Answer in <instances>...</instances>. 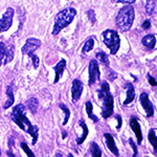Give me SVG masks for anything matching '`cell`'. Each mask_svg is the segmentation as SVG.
Here are the masks:
<instances>
[{
	"label": "cell",
	"instance_id": "cell-1",
	"mask_svg": "<svg viewBox=\"0 0 157 157\" xmlns=\"http://www.w3.org/2000/svg\"><path fill=\"white\" fill-rule=\"evenodd\" d=\"M11 118L21 130H23L24 132L29 133L33 137L32 144L34 146L36 145L38 137H39V129H38L37 126H33L29 120L26 117V115H25V108L23 105L19 104V105L15 106L13 108Z\"/></svg>",
	"mask_w": 157,
	"mask_h": 157
},
{
	"label": "cell",
	"instance_id": "cell-2",
	"mask_svg": "<svg viewBox=\"0 0 157 157\" xmlns=\"http://www.w3.org/2000/svg\"><path fill=\"white\" fill-rule=\"evenodd\" d=\"M134 17H135V13H134L133 6H126L121 7L115 19L116 26L121 32H127L132 26Z\"/></svg>",
	"mask_w": 157,
	"mask_h": 157
},
{
	"label": "cell",
	"instance_id": "cell-3",
	"mask_svg": "<svg viewBox=\"0 0 157 157\" xmlns=\"http://www.w3.org/2000/svg\"><path fill=\"white\" fill-rule=\"evenodd\" d=\"M75 15H77V11L73 7H68V9H65L63 11H61L60 13H58L55 18V25H54V29H52V35L56 36L63 29L68 26L72 22Z\"/></svg>",
	"mask_w": 157,
	"mask_h": 157
},
{
	"label": "cell",
	"instance_id": "cell-4",
	"mask_svg": "<svg viewBox=\"0 0 157 157\" xmlns=\"http://www.w3.org/2000/svg\"><path fill=\"white\" fill-rule=\"evenodd\" d=\"M98 98L103 100V110L102 116L104 118H108L113 113V100L112 94L110 93V87L107 82H103L98 89Z\"/></svg>",
	"mask_w": 157,
	"mask_h": 157
},
{
	"label": "cell",
	"instance_id": "cell-5",
	"mask_svg": "<svg viewBox=\"0 0 157 157\" xmlns=\"http://www.w3.org/2000/svg\"><path fill=\"white\" fill-rule=\"evenodd\" d=\"M102 40L104 44L110 49L111 55H116L121 46V39L117 33L112 29H106L102 34Z\"/></svg>",
	"mask_w": 157,
	"mask_h": 157
},
{
	"label": "cell",
	"instance_id": "cell-6",
	"mask_svg": "<svg viewBox=\"0 0 157 157\" xmlns=\"http://www.w3.org/2000/svg\"><path fill=\"white\" fill-rule=\"evenodd\" d=\"M15 47L13 44L6 45L3 42H0V67L2 64H7L14 59Z\"/></svg>",
	"mask_w": 157,
	"mask_h": 157
},
{
	"label": "cell",
	"instance_id": "cell-7",
	"mask_svg": "<svg viewBox=\"0 0 157 157\" xmlns=\"http://www.w3.org/2000/svg\"><path fill=\"white\" fill-rule=\"evenodd\" d=\"M15 11L12 7H9L6 12L3 14L2 18L0 19V33H4L11 29L13 25V18H14Z\"/></svg>",
	"mask_w": 157,
	"mask_h": 157
},
{
	"label": "cell",
	"instance_id": "cell-8",
	"mask_svg": "<svg viewBox=\"0 0 157 157\" xmlns=\"http://www.w3.org/2000/svg\"><path fill=\"white\" fill-rule=\"evenodd\" d=\"M88 71H89V81H88V84L90 86L95 84L98 81V78L101 77L100 68H98V64L97 60H91L89 63V68H88Z\"/></svg>",
	"mask_w": 157,
	"mask_h": 157
},
{
	"label": "cell",
	"instance_id": "cell-9",
	"mask_svg": "<svg viewBox=\"0 0 157 157\" xmlns=\"http://www.w3.org/2000/svg\"><path fill=\"white\" fill-rule=\"evenodd\" d=\"M40 45H41V41L39 39H36V38H29V39L26 40L25 44L22 47V54L27 55L29 57L30 55L34 54V52L37 48H39Z\"/></svg>",
	"mask_w": 157,
	"mask_h": 157
},
{
	"label": "cell",
	"instance_id": "cell-10",
	"mask_svg": "<svg viewBox=\"0 0 157 157\" xmlns=\"http://www.w3.org/2000/svg\"><path fill=\"white\" fill-rule=\"evenodd\" d=\"M83 89H84V85H83L82 81L81 80H73L72 85H71V98L72 101L75 103H77L78 100H80L81 95H82Z\"/></svg>",
	"mask_w": 157,
	"mask_h": 157
},
{
	"label": "cell",
	"instance_id": "cell-11",
	"mask_svg": "<svg viewBox=\"0 0 157 157\" xmlns=\"http://www.w3.org/2000/svg\"><path fill=\"white\" fill-rule=\"evenodd\" d=\"M139 101H140V104L143 106V108L145 109L146 114L148 117H151L152 115L154 114V107L152 105V103L149 100V97L146 92H143L139 97Z\"/></svg>",
	"mask_w": 157,
	"mask_h": 157
},
{
	"label": "cell",
	"instance_id": "cell-12",
	"mask_svg": "<svg viewBox=\"0 0 157 157\" xmlns=\"http://www.w3.org/2000/svg\"><path fill=\"white\" fill-rule=\"evenodd\" d=\"M104 138H105L106 145H107V148L109 149V151H110L112 154H114L115 156L120 155L117 147L115 146V141H114L113 136L111 135V134H109V133H105V134H104Z\"/></svg>",
	"mask_w": 157,
	"mask_h": 157
},
{
	"label": "cell",
	"instance_id": "cell-13",
	"mask_svg": "<svg viewBox=\"0 0 157 157\" xmlns=\"http://www.w3.org/2000/svg\"><path fill=\"white\" fill-rule=\"evenodd\" d=\"M130 127L133 130L134 134L136 135V138H137V143L140 144L143 141V134H141V130H140V126H139L138 120L136 117H131L130 120Z\"/></svg>",
	"mask_w": 157,
	"mask_h": 157
},
{
	"label": "cell",
	"instance_id": "cell-14",
	"mask_svg": "<svg viewBox=\"0 0 157 157\" xmlns=\"http://www.w3.org/2000/svg\"><path fill=\"white\" fill-rule=\"evenodd\" d=\"M65 66H66V61L64 59H62L61 61H59V63L54 67V70L56 72V77H55V81H54L55 83L59 82L61 77L63 75V71H64V69H65Z\"/></svg>",
	"mask_w": 157,
	"mask_h": 157
},
{
	"label": "cell",
	"instance_id": "cell-15",
	"mask_svg": "<svg viewBox=\"0 0 157 157\" xmlns=\"http://www.w3.org/2000/svg\"><path fill=\"white\" fill-rule=\"evenodd\" d=\"M141 43L145 45L146 47L150 49L155 48V44H156V37L154 35H147L143 38L141 40Z\"/></svg>",
	"mask_w": 157,
	"mask_h": 157
},
{
	"label": "cell",
	"instance_id": "cell-16",
	"mask_svg": "<svg viewBox=\"0 0 157 157\" xmlns=\"http://www.w3.org/2000/svg\"><path fill=\"white\" fill-rule=\"evenodd\" d=\"M6 97H7V101L6 102V104L3 105L4 109L10 108L11 106H13V104L15 102V98H14V90H13L12 86H9L6 89Z\"/></svg>",
	"mask_w": 157,
	"mask_h": 157
},
{
	"label": "cell",
	"instance_id": "cell-17",
	"mask_svg": "<svg viewBox=\"0 0 157 157\" xmlns=\"http://www.w3.org/2000/svg\"><path fill=\"white\" fill-rule=\"evenodd\" d=\"M134 98H135V90H134L133 85L129 83L128 86H127V98H126L125 102H124V105H128V104H130Z\"/></svg>",
	"mask_w": 157,
	"mask_h": 157
},
{
	"label": "cell",
	"instance_id": "cell-18",
	"mask_svg": "<svg viewBox=\"0 0 157 157\" xmlns=\"http://www.w3.org/2000/svg\"><path fill=\"white\" fill-rule=\"evenodd\" d=\"M78 124H80V126L83 129V133H82V135H81V137L77 138V144H78V145H82L83 141L85 140L86 137H87V135H88V128H87V125H86V123L83 120H81Z\"/></svg>",
	"mask_w": 157,
	"mask_h": 157
},
{
	"label": "cell",
	"instance_id": "cell-19",
	"mask_svg": "<svg viewBox=\"0 0 157 157\" xmlns=\"http://www.w3.org/2000/svg\"><path fill=\"white\" fill-rule=\"evenodd\" d=\"M90 151L92 157H102V150L100 149V147L98 146L97 143H91Z\"/></svg>",
	"mask_w": 157,
	"mask_h": 157
},
{
	"label": "cell",
	"instance_id": "cell-20",
	"mask_svg": "<svg viewBox=\"0 0 157 157\" xmlns=\"http://www.w3.org/2000/svg\"><path fill=\"white\" fill-rule=\"evenodd\" d=\"M156 7V0H147L146 3V12L148 15H153Z\"/></svg>",
	"mask_w": 157,
	"mask_h": 157
},
{
	"label": "cell",
	"instance_id": "cell-21",
	"mask_svg": "<svg viewBox=\"0 0 157 157\" xmlns=\"http://www.w3.org/2000/svg\"><path fill=\"white\" fill-rule=\"evenodd\" d=\"M93 47H94V40H93L92 38H89V39L85 42L84 46H83V49H82V52L83 54H86V52L92 50Z\"/></svg>",
	"mask_w": 157,
	"mask_h": 157
},
{
	"label": "cell",
	"instance_id": "cell-22",
	"mask_svg": "<svg viewBox=\"0 0 157 157\" xmlns=\"http://www.w3.org/2000/svg\"><path fill=\"white\" fill-rule=\"evenodd\" d=\"M27 108L32 111L33 113H35L38 109V100L36 98H30L29 101H27Z\"/></svg>",
	"mask_w": 157,
	"mask_h": 157
},
{
	"label": "cell",
	"instance_id": "cell-23",
	"mask_svg": "<svg viewBox=\"0 0 157 157\" xmlns=\"http://www.w3.org/2000/svg\"><path fill=\"white\" fill-rule=\"evenodd\" d=\"M148 138H149V141L151 143V145L153 146L154 152L156 153V130L155 129H151V130L149 131Z\"/></svg>",
	"mask_w": 157,
	"mask_h": 157
},
{
	"label": "cell",
	"instance_id": "cell-24",
	"mask_svg": "<svg viewBox=\"0 0 157 157\" xmlns=\"http://www.w3.org/2000/svg\"><path fill=\"white\" fill-rule=\"evenodd\" d=\"M85 107H86V112H87L88 116H89L91 120L94 121V123L98 121V118L97 117V116L92 114V104H91V102H87V103H86Z\"/></svg>",
	"mask_w": 157,
	"mask_h": 157
},
{
	"label": "cell",
	"instance_id": "cell-25",
	"mask_svg": "<svg viewBox=\"0 0 157 157\" xmlns=\"http://www.w3.org/2000/svg\"><path fill=\"white\" fill-rule=\"evenodd\" d=\"M60 108L62 109L63 112H64V114H65L64 121H63V125H66V124L68 123V120H69V116H70V110L63 103L60 104Z\"/></svg>",
	"mask_w": 157,
	"mask_h": 157
},
{
	"label": "cell",
	"instance_id": "cell-26",
	"mask_svg": "<svg viewBox=\"0 0 157 157\" xmlns=\"http://www.w3.org/2000/svg\"><path fill=\"white\" fill-rule=\"evenodd\" d=\"M97 59L100 61V62L104 63L105 65H109V60H108V56L105 54L104 52H100L97 54Z\"/></svg>",
	"mask_w": 157,
	"mask_h": 157
},
{
	"label": "cell",
	"instance_id": "cell-27",
	"mask_svg": "<svg viewBox=\"0 0 157 157\" xmlns=\"http://www.w3.org/2000/svg\"><path fill=\"white\" fill-rule=\"evenodd\" d=\"M20 146H21V148H22V150H23L25 153H26V155L29 156V157H35V154L33 153L32 150L27 147V145L25 143H21L20 144Z\"/></svg>",
	"mask_w": 157,
	"mask_h": 157
},
{
	"label": "cell",
	"instance_id": "cell-28",
	"mask_svg": "<svg viewBox=\"0 0 157 157\" xmlns=\"http://www.w3.org/2000/svg\"><path fill=\"white\" fill-rule=\"evenodd\" d=\"M29 58H30V59H32V61H33V66H34L35 69L39 67V58H38L35 54L30 55V56H29Z\"/></svg>",
	"mask_w": 157,
	"mask_h": 157
},
{
	"label": "cell",
	"instance_id": "cell-29",
	"mask_svg": "<svg viewBox=\"0 0 157 157\" xmlns=\"http://www.w3.org/2000/svg\"><path fill=\"white\" fill-rule=\"evenodd\" d=\"M129 143H130V146H131V148L133 149V156L132 157H136L137 156V148H136V145H135V143L133 141V139L132 138H129Z\"/></svg>",
	"mask_w": 157,
	"mask_h": 157
},
{
	"label": "cell",
	"instance_id": "cell-30",
	"mask_svg": "<svg viewBox=\"0 0 157 157\" xmlns=\"http://www.w3.org/2000/svg\"><path fill=\"white\" fill-rule=\"evenodd\" d=\"M87 15H88V18L90 19V21L92 22V23H93V22H95V15H94V12L91 11V10H90V11H88Z\"/></svg>",
	"mask_w": 157,
	"mask_h": 157
},
{
	"label": "cell",
	"instance_id": "cell-31",
	"mask_svg": "<svg viewBox=\"0 0 157 157\" xmlns=\"http://www.w3.org/2000/svg\"><path fill=\"white\" fill-rule=\"evenodd\" d=\"M115 2H121V3H126V4H132L135 2V0H114Z\"/></svg>",
	"mask_w": 157,
	"mask_h": 157
},
{
	"label": "cell",
	"instance_id": "cell-32",
	"mask_svg": "<svg viewBox=\"0 0 157 157\" xmlns=\"http://www.w3.org/2000/svg\"><path fill=\"white\" fill-rule=\"evenodd\" d=\"M150 26H151V22H150V20H146V21L143 23V29H150Z\"/></svg>",
	"mask_w": 157,
	"mask_h": 157
},
{
	"label": "cell",
	"instance_id": "cell-33",
	"mask_svg": "<svg viewBox=\"0 0 157 157\" xmlns=\"http://www.w3.org/2000/svg\"><path fill=\"white\" fill-rule=\"evenodd\" d=\"M148 78H149V83H150V85H152V86H156V81H155V78H152L150 75H148Z\"/></svg>",
	"mask_w": 157,
	"mask_h": 157
},
{
	"label": "cell",
	"instance_id": "cell-34",
	"mask_svg": "<svg viewBox=\"0 0 157 157\" xmlns=\"http://www.w3.org/2000/svg\"><path fill=\"white\" fill-rule=\"evenodd\" d=\"M115 117H116V120H117V121H118V124H117V127H116V129H118V130H120L121 127V117L120 115H116Z\"/></svg>",
	"mask_w": 157,
	"mask_h": 157
},
{
	"label": "cell",
	"instance_id": "cell-35",
	"mask_svg": "<svg viewBox=\"0 0 157 157\" xmlns=\"http://www.w3.org/2000/svg\"><path fill=\"white\" fill-rule=\"evenodd\" d=\"M7 155H9V157H15L14 153H13L12 151H9V152H7Z\"/></svg>",
	"mask_w": 157,
	"mask_h": 157
},
{
	"label": "cell",
	"instance_id": "cell-36",
	"mask_svg": "<svg viewBox=\"0 0 157 157\" xmlns=\"http://www.w3.org/2000/svg\"><path fill=\"white\" fill-rule=\"evenodd\" d=\"M56 156H57V157H63L62 153H57V154H56Z\"/></svg>",
	"mask_w": 157,
	"mask_h": 157
},
{
	"label": "cell",
	"instance_id": "cell-37",
	"mask_svg": "<svg viewBox=\"0 0 157 157\" xmlns=\"http://www.w3.org/2000/svg\"><path fill=\"white\" fill-rule=\"evenodd\" d=\"M65 137H66V133H63V138H65Z\"/></svg>",
	"mask_w": 157,
	"mask_h": 157
},
{
	"label": "cell",
	"instance_id": "cell-38",
	"mask_svg": "<svg viewBox=\"0 0 157 157\" xmlns=\"http://www.w3.org/2000/svg\"><path fill=\"white\" fill-rule=\"evenodd\" d=\"M68 157H73L72 154H68Z\"/></svg>",
	"mask_w": 157,
	"mask_h": 157
},
{
	"label": "cell",
	"instance_id": "cell-39",
	"mask_svg": "<svg viewBox=\"0 0 157 157\" xmlns=\"http://www.w3.org/2000/svg\"><path fill=\"white\" fill-rule=\"evenodd\" d=\"M0 157H1V151H0Z\"/></svg>",
	"mask_w": 157,
	"mask_h": 157
}]
</instances>
